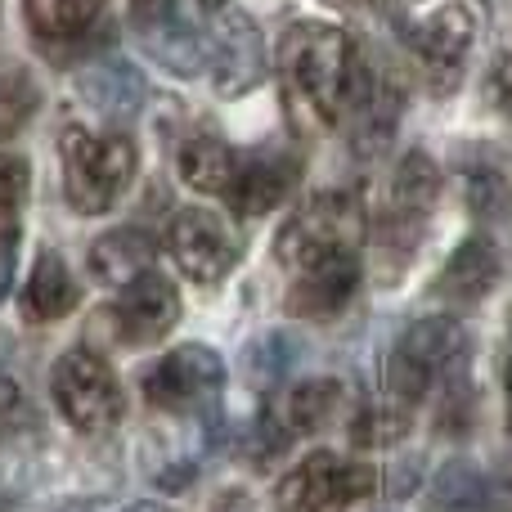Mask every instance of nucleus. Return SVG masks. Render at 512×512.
I'll use <instances>...</instances> for the list:
<instances>
[{"label":"nucleus","mask_w":512,"mask_h":512,"mask_svg":"<svg viewBox=\"0 0 512 512\" xmlns=\"http://www.w3.org/2000/svg\"><path fill=\"white\" fill-rule=\"evenodd\" d=\"M355 72H360V54H355L351 36L342 27L328 23H292L279 41V77L283 99L297 126L306 131H328L337 117L351 108Z\"/></svg>","instance_id":"obj_1"},{"label":"nucleus","mask_w":512,"mask_h":512,"mask_svg":"<svg viewBox=\"0 0 512 512\" xmlns=\"http://www.w3.org/2000/svg\"><path fill=\"white\" fill-rule=\"evenodd\" d=\"M63 185L68 203L86 216H104L135 176V144L122 131H63Z\"/></svg>","instance_id":"obj_2"},{"label":"nucleus","mask_w":512,"mask_h":512,"mask_svg":"<svg viewBox=\"0 0 512 512\" xmlns=\"http://www.w3.org/2000/svg\"><path fill=\"white\" fill-rule=\"evenodd\" d=\"M459 360H463V328L445 315L418 319V324L400 337L396 351H391V364H387L391 405L409 414Z\"/></svg>","instance_id":"obj_3"},{"label":"nucleus","mask_w":512,"mask_h":512,"mask_svg":"<svg viewBox=\"0 0 512 512\" xmlns=\"http://www.w3.org/2000/svg\"><path fill=\"white\" fill-rule=\"evenodd\" d=\"M364 234V212L351 194H315L288 225H283L274 256L283 270L315 261L324 252H355Z\"/></svg>","instance_id":"obj_4"},{"label":"nucleus","mask_w":512,"mask_h":512,"mask_svg":"<svg viewBox=\"0 0 512 512\" xmlns=\"http://www.w3.org/2000/svg\"><path fill=\"white\" fill-rule=\"evenodd\" d=\"M54 405L77 432L95 436L122 418V387L95 351H68L54 364Z\"/></svg>","instance_id":"obj_5"},{"label":"nucleus","mask_w":512,"mask_h":512,"mask_svg":"<svg viewBox=\"0 0 512 512\" xmlns=\"http://www.w3.org/2000/svg\"><path fill=\"white\" fill-rule=\"evenodd\" d=\"M378 472L337 454H310L279 481V512H342L355 499L373 495Z\"/></svg>","instance_id":"obj_6"},{"label":"nucleus","mask_w":512,"mask_h":512,"mask_svg":"<svg viewBox=\"0 0 512 512\" xmlns=\"http://www.w3.org/2000/svg\"><path fill=\"white\" fill-rule=\"evenodd\" d=\"M436 198H441V171H436V162L427 153H409L396 167L391 189H387V207H382V221H378L382 248H391L396 256L414 252Z\"/></svg>","instance_id":"obj_7"},{"label":"nucleus","mask_w":512,"mask_h":512,"mask_svg":"<svg viewBox=\"0 0 512 512\" xmlns=\"http://www.w3.org/2000/svg\"><path fill=\"white\" fill-rule=\"evenodd\" d=\"M225 382V364L216 351L207 346H176L167 351L144 378V400H149L158 414H189V409H203L207 400L221 391Z\"/></svg>","instance_id":"obj_8"},{"label":"nucleus","mask_w":512,"mask_h":512,"mask_svg":"<svg viewBox=\"0 0 512 512\" xmlns=\"http://www.w3.org/2000/svg\"><path fill=\"white\" fill-rule=\"evenodd\" d=\"M167 252L194 283H216L239 261V243H234L230 225L216 212H203V207H189V212H180L171 221Z\"/></svg>","instance_id":"obj_9"},{"label":"nucleus","mask_w":512,"mask_h":512,"mask_svg":"<svg viewBox=\"0 0 512 512\" xmlns=\"http://www.w3.org/2000/svg\"><path fill=\"white\" fill-rule=\"evenodd\" d=\"M360 288V261L355 252H324L315 261L288 270V297L283 306L301 319H328L346 306Z\"/></svg>","instance_id":"obj_10"},{"label":"nucleus","mask_w":512,"mask_h":512,"mask_svg":"<svg viewBox=\"0 0 512 512\" xmlns=\"http://www.w3.org/2000/svg\"><path fill=\"white\" fill-rule=\"evenodd\" d=\"M180 319V297L171 288V279L162 274H140L135 283H126L122 297L113 306V328H117V342L126 346H149L158 337H167Z\"/></svg>","instance_id":"obj_11"},{"label":"nucleus","mask_w":512,"mask_h":512,"mask_svg":"<svg viewBox=\"0 0 512 512\" xmlns=\"http://www.w3.org/2000/svg\"><path fill=\"white\" fill-rule=\"evenodd\" d=\"M297 185H301V162L288 158V153H265V158L239 162L225 198H230L234 212L261 216V212H270V207H279L283 198H292Z\"/></svg>","instance_id":"obj_12"},{"label":"nucleus","mask_w":512,"mask_h":512,"mask_svg":"<svg viewBox=\"0 0 512 512\" xmlns=\"http://www.w3.org/2000/svg\"><path fill=\"white\" fill-rule=\"evenodd\" d=\"M153 256H158V243L144 230H113L90 248V274L108 288H126L140 274H149Z\"/></svg>","instance_id":"obj_13"},{"label":"nucleus","mask_w":512,"mask_h":512,"mask_svg":"<svg viewBox=\"0 0 512 512\" xmlns=\"http://www.w3.org/2000/svg\"><path fill=\"white\" fill-rule=\"evenodd\" d=\"M337 405H342V382H337V378H306V382H297V387L283 391L279 409H274L279 436L319 432V427L333 423Z\"/></svg>","instance_id":"obj_14"},{"label":"nucleus","mask_w":512,"mask_h":512,"mask_svg":"<svg viewBox=\"0 0 512 512\" xmlns=\"http://www.w3.org/2000/svg\"><path fill=\"white\" fill-rule=\"evenodd\" d=\"M499 265L504 261H499L495 239H490V234H472V239L450 256V265H445L441 292L450 301H463V306H468V301H481L490 288H495Z\"/></svg>","instance_id":"obj_15"},{"label":"nucleus","mask_w":512,"mask_h":512,"mask_svg":"<svg viewBox=\"0 0 512 512\" xmlns=\"http://www.w3.org/2000/svg\"><path fill=\"white\" fill-rule=\"evenodd\" d=\"M472 41V14L468 5H445L436 9L432 18H423V23L409 32V45L418 50V59L427 63V68H459L463 50H468Z\"/></svg>","instance_id":"obj_16"},{"label":"nucleus","mask_w":512,"mask_h":512,"mask_svg":"<svg viewBox=\"0 0 512 512\" xmlns=\"http://www.w3.org/2000/svg\"><path fill=\"white\" fill-rule=\"evenodd\" d=\"M77 86H81V99H86L90 108H99L104 117H131L135 108L144 104L140 72H135L131 63H122V59L95 63L90 72H81Z\"/></svg>","instance_id":"obj_17"},{"label":"nucleus","mask_w":512,"mask_h":512,"mask_svg":"<svg viewBox=\"0 0 512 512\" xmlns=\"http://www.w3.org/2000/svg\"><path fill=\"white\" fill-rule=\"evenodd\" d=\"M81 301V288L72 279V270L63 265V256L45 252L36 261L32 279H27V292H23V306H27V319L45 324V319H63L72 306Z\"/></svg>","instance_id":"obj_18"},{"label":"nucleus","mask_w":512,"mask_h":512,"mask_svg":"<svg viewBox=\"0 0 512 512\" xmlns=\"http://www.w3.org/2000/svg\"><path fill=\"white\" fill-rule=\"evenodd\" d=\"M239 162L243 158L230 144L212 140V135H194V140L180 149V180H185L189 189H198V194H225L234 171H239Z\"/></svg>","instance_id":"obj_19"},{"label":"nucleus","mask_w":512,"mask_h":512,"mask_svg":"<svg viewBox=\"0 0 512 512\" xmlns=\"http://www.w3.org/2000/svg\"><path fill=\"white\" fill-rule=\"evenodd\" d=\"M99 14H104V0H27L36 36H50V41H77L95 27Z\"/></svg>","instance_id":"obj_20"},{"label":"nucleus","mask_w":512,"mask_h":512,"mask_svg":"<svg viewBox=\"0 0 512 512\" xmlns=\"http://www.w3.org/2000/svg\"><path fill=\"white\" fill-rule=\"evenodd\" d=\"M36 81L23 63H0V140H14L36 113Z\"/></svg>","instance_id":"obj_21"},{"label":"nucleus","mask_w":512,"mask_h":512,"mask_svg":"<svg viewBox=\"0 0 512 512\" xmlns=\"http://www.w3.org/2000/svg\"><path fill=\"white\" fill-rule=\"evenodd\" d=\"M495 499V486L486 481V472L468 468V463H450L436 481V508L445 512H486Z\"/></svg>","instance_id":"obj_22"},{"label":"nucleus","mask_w":512,"mask_h":512,"mask_svg":"<svg viewBox=\"0 0 512 512\" xmlns=\"http://www.w3.org/2000/svg\"><path fill=\"white\" fill-rule=\"evenodd\" d=\"M32 189V167L18 153H0V216H14Z\"/></svg>","instance_id":"obj_23"},{"label":"nucleus","mask_w":512,"mask_h":512,"mask_svg":"<svg viewBox=\"0 0 512 512\" xmlns=\"http://www.w3.org/2000/svg\"><path fill=\"white\" fill-rule=\"evenodd\" d=\"M27 423V400H23V387L9 378H0V441L14 436L18 427Z\"/></svg>","instance_id":"obj_24"},{"label":"nucleus","mask_w":512,"mask_h":512,"mask_svg":"<svg viewBox=\"0 0 512 512\" xmlns=\"http://www.w3.org/2000/svg\"><path fill=\"white\" fill-rule=\"evenodd\" d=\"M14 256H18V230L5 225V230H0V297H5L9 283H14Z\"/></svg>","instance_id":"obj_25"},{"label":"nucleus","mask_w":512,"mask_h":512,"mask_svg":"<svg viewBox=\"0 0 512 512\" xmlns=\"http://www.w3.org/2000/svg\"><path fill=\"white\" fill-rule=\"evenodd\" d=\"M131 14L140 23H162L171 14V0H131Z\"/></svg>","instance_id":"obj_26"},{"label":"nucleus","mask_w":512,"mask_h":512,"mask_svg":"<svg viewBox=\"0 0 512 512\" xmlns=\"http://www.w3.org/2000/svg\"><path fill=\"white\" fill-rule=\"evenodd\" d=\"M126 512H167V508H158V504H135V508H126Z\"/></svg>","instance_id":"obj_27"},{"label":"nucleus","mask_w":512,"mask_h":512,"mask_svg":"<svg viewBox=\"0 0 512 512\" xmlns=\"http://www.w3.org/2000/svg\"><path fill=\"white\" fill-rule=\"evenodd\" d=\"M225 5V0H203V9H221Z\"/></svg>","instance_id":"obj_28"}]
</instances>
